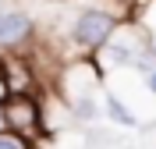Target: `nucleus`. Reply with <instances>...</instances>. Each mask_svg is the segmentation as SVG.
I'll list each match as a JSON object with an SVG mask.
<instances>
[{"label": "nucleus", "mask_w": 156, "mask_h": 149, "mask_svg": "<svg viewBox=\"0 0 156 149\" xmlns=\"http://www.w3.org/2000/svg\"><path fill=\"white\" fill-rule=\"evenodd\" d=\"M4 121H7V131L18 135L21 142H39V135L46 131L43 124V110L32 99V92H14V96L4 103Z\"/></svg>", "instance_id": "obj_1"}, {"label": "nucleus", "mask_w": 156, "mask_h": 149, "mask_svg": "<svg viewBox=\"0 0 156 149\" xmlns=\"http://www.w3.org/2000/svg\"><path fill=\"white\" fill-rule=\"evenodd\" d=\"M114 32H117V18L110 14V11L89 7V11H82V14L75 18L71 36H75V43H78L82 50H99Z\"/></svg>", "instance_id": "obj_2"}, {"label": "nucleus", "mask_w": 156, "mask_h": 149, "mask_svg": "<svg viewBox=\"0 0 156 149\" xmlns=\"http://www.w3.org/2000/svg\"><path fill=\"white\" fill-rule=\"evenodd\" d=\"M29 32H32V21L25 11L0 4V46H18L21 39H29Z\"/></svg>", "instance_id": "obj_3"}, {"label": "nucleus", "mask_w": 156, "mask_h": 149, "mask_svg": "<svg viewBox=\"0 0 156 149\" xmlns=\"http://www.w3.org/2000/svg\"><path fill=\"white\" fill-rule=\"evenodd\" d=\"M103 114H107L114 124H121V128H138V114H131V110H128L124 103L114 96V92H107V96H103Z\"/></svg>", "instance_id": "obj_4"}, {"label": "nucleus", "mask_w": 156, "mask_h": 149, "mask_svg": "<svg viewBox=\"0 0 156 149\" xmlns=\"http://www.w3.org/2000/svg\"><path fill=\"white\" fill-rule=\"evenodd\" d=\"M71 110H75V117L78 121H96L103 110H99V103L92 96H82V99H71Z\"/></svg>", "instance_id": "obj_5"}, {"label": "nucleus", "mask_w": 156, "mask_h": 149, "mask_svg": "<svg viewBox=\"0 0 156 149\" xmlns=\"http://www.w3.org/2000/svg\"><path fill=\"white\" fill-rule=\"evenodd\" d=\"M0 149H29V142H21L18 135H11V131H4V135H0Z\"/></svg>", "instance_id": "obj_6"}, {"label": "nucleus", "mask_w": 156, "mask_h": 149, "mask_svg": "<svg viewBox=\"0 0 156 149\" xmlns=\"http://www.w3.org/2000/svg\"><path fill=\"white\" fill-rule=\"evenodd\" d=\"M142 25L156 32V0H149V14H142Z\"/></svg>", "instance_id": "obj_7"}, {"label": "nucleus", "mask_w": 156, "mask_h": 149, "mask_svg": "<svg viewBox=\"0 0 156 149\" xmlns=\"http://www.w3.org/2000/svg\"><path fill=\"white\" fill-rule=\"evenodd\" d=\"M146 89L156 96V68H153V71H146Z\"/></svg>", "instance_id": "obj_8"}, {"label": "nucleus", "mask_w": 156, "mask_h": 149, "mask_svg": "<svg viewBox=\"0 0 156 149\" xmlns=\"http://www.w3.org/2000/svg\"><path fill=\"white\" fill-rule=\"evenodd\" d=\"M7 131V121H4V103H0V135Z\"/></svg>", "instance_id": "obj_9"}]
</instances>
